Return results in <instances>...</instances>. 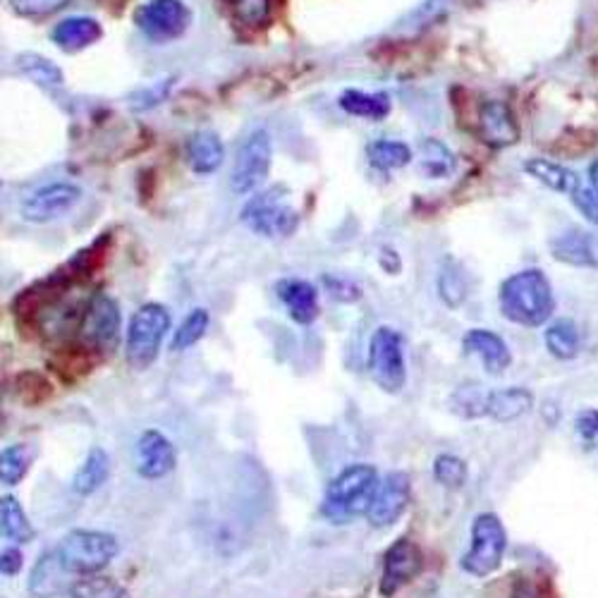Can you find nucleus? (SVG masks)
<instances>
[{"mask_svg":"<svg viewBox=\"0 0 598 598\" xmlns=\"http://www.w3.org/2000/svg\"><path fill=\"white\" fill-rule=\"evenodd\" d=\"M501 311L503 317L525 329H539L553 317L555 295L551 280L539 268H525L513 273L501 285Z\"/></svg>","mask_w":598,"mask_h":598,"instance_id":"f257e3e1","label":"nucleus"},{"mask_svg":"<svg viewBox=\"0 0 598 598\" xmlns=\"http://www.w3.org/2000/svg\"><path fill=\"white\" fill-rule=\"evenodd\" d=\"M379 486V474L371 464H349L329 484L321 515L333 525H347L361 515H369Z\"/></svg>","mask_w":598,"mask_h":598,"instance_id":"f03ea898","label":"nucleus"},{"mask_svg":"<svg viewBox=\"0 0 598 598\" xmlns=\"http://www.w3.org/2000/svg\"><path fill=\"white\" fill-rule=\"evenodd\" d=\"M120 545L118 539L106 531L96 529H74L58 543V557L70 575H96L103 567H108Z\"/></svg>","mask_w":598,"mask_h":598,"instance_id":"7ed1b4c3","label":"nucleus"},{"mask_svg":"<svg viewBox=\"0 0 598 598\" xmlns=\"http://www.w3.org/2000/svg\"><path fill=\"white\" fill-rule=\"evenodd\" d=\"M171 331V314L163 304H145L135 311V317L129 319L127 326V341H125V355L129 367L137 371L149 369L161 353L163 337Z\"/></svg>","mask_w":598,"mask_h":598,"instance_id":"20e7f679","label":"nucleus"},{"mask_svg":"<svg viewBox=\"0 0 598 598\" xmlns=\"http://www.w3.org/2000/svg\"><path fill=\"white\" fill-rule=\"evenodd\" d=\"M508 551V531L496 513H481L472 525V545L462 555V570L472 577H488L503 565Z\"/></svg>","mask_w":598,"mask_h":598,"instance_id":"39448f33","label":"nucleus"},{"mask_svg":"<svg viewBox=\"0 0 598 598\" xmlns=\"http://www.w3.org/2000/svg\"><path fill=\"white\" fill-rule=\"evenodd\" d=\"M242 223L262 238H290L299 226V214L283 189H268L256 194L240 214Z\"/></svg>","mask_w":598,"mask_h":598,"instance_id":"423d86ee","label":"nucleus"},{"mask_svg":"<svg viewBox=\"0 0 598 598\" xmlns=\"http://www.w3.org/2000/svg\"><path fill=\"white\" fill-rule=\"evenodd\" d=\"M369 371L371 379L376 381L386 393H400L407 383V364H405V345H402V335L390 329L381 326L376 329L369 343Z\"/></svg>","mask_w":598,"mask_h":598,"instance_id":"0eeeda50","label":"nucleus"},{"mask_svg":"<svg viewBox=\"0 0 598 598\" xmlns=\"http://www.w3.org/2000/svg\"><path fill=\"white\" fill-rule=\"evenodd\" d=\"M273 163V141L266 129H254V133L242 139L235 153L230 173V189L244 197L264 185Z\"/></svg>","mask_w":598,"mask_h":598,"instance_id":"6e6552de","label":"nucleus"},{"mask_svg":"<svg viewBox=\"0 0 598 598\" xmlns=\"http://www.w3.org/2000/svg\"><path fill=\"white\" fill-rule=\"evenodd\" d=\"M82 202V187L68 180L48 182L34 189L30 197H24L20 204V214L27 223H54V220L68 216L77 204Z\"/></svg>","mask_w":598,"mask_h":598,"instance_id":"1a4fd4ad","label":"nucleus"},{"mask_svg":"<svg viewBox=\"0 0 598 598\" xmlns=\"http://www.w3.org/2000/svg\"><path fill=\"white\" fill-rule=\"evenodd\" d=\"M80 337L87 349L111 353L120 341V309L108 295H94L84 307Z\"/></svg>","mask_w":598,"mask_h":598,"instance_id":"9d476101","label":"nucleus"},{"mask_svg":"<svg viewBox=\"0 0 598 598\" xmlns=\"http://www.w3.org/2000/svg\"><path fill=\"white\" fill-rule=\"evenodd\" d=\"M139 32L156 44L180 38L189 27V10L182 0H147L135 12Z\"/></svg>","mask_w":598,"mask_h":598,"instance_id":"9b49d317","label":"nucleus"},{"mask_svg":"<svg viewBox=\"0 0 598 598\" xmlns=\"http://www.w3.org/2000/svg\"><path fill=\"white\" fill-rule=\"evenodd\" d=\"M424 570V553L412 539H398L383 557V575H381V596L393 598L422 575Z\"/></svg>","mask_w":598,"mask_h":598,"instance_id":"f8f14e48","label":"nucleus"},{"mask_svg":"<svg viewBox=\"0 0 598 598\" xmlns=\"http://www.w3.org/2000/svg\"><path fill=\"white\" fill-rule=\"evenodd\" d=\"M412 498V481L407 472H390L383 481L379 491H376V498L369 510V522L371 527H390L395 525L398 519L405 515L410 508Z\"/></svg>","mask_w":598,"mask_h":598,"instance_id":"ddd939ff","label":"nucleus"},{"mask_svg":"<svg viewBox=\"0 0 598 598\" xmlns=\"http://www.w3.org/2000/svg\"><path fill=\"white\" fill-rule=\"evenodd\" d=\"M175 464L177 452L171 438L156 432V428H147L145 434H139L135 446V470L141 479H163L175 470Z\"/></svg>","mask_w":598,"mask_h":598,"instance_id":"4468645a","label":"nucleus"},{"mask_svg":"<svg viewBox=\"0 0 598 598\" xmlns=\"http://www.w3.org/2000/svg\"><path fill=\"white\" fill-rule=\"evenodd\" d=\"M479 137L488 147H513L519 141V125L513 108L505 101H486L479 108Z\"/></svg>","mask_w":598,"mask_h":598,"instance_id":"2eb2a0df","label":"nucleus"},{"mask_svg":"<svg viewBox=\"0 0 598 598\" xmlns=\"http://www.w3.org/2000/svg\"><path fill=\"white\" fill-rule=\"evenodd\" d=\"M551 254L555 262L598 271V238L582 228H570L551 240Z\"/></svg>","mask_w":598,"mask_h":598,"instance_id":"dca6fc26","label":"nucleus"},{"mask_svg":"<svg viewBox=\"0 0 598 598\" xmlns=\"http://www.w3.org/2000/svg\"><path fill=\"white\" fill-rule=\"evenodd\" d=\"M74 575H70L65 565L60 563V557L54 551L44 553L38 557L36 565L32 567V575L27 582V591L32 598H58L72 591V584L77 579H70Z\"/></svg>","mask_w":598,"mask_h":598,"instance_id":"f3484780","label":"nucleus"},{"mask_svg":"<svg viewBox=\"0 0 598 598\" xmlns=\"http://www.w3.org/2000/svg\"><path fill=\"white\" fill-rule=\"evenodd\" d=\"M462 345L470 355L479 357L484 369L493 376H501L513 364V355L508 343L498 333L486 329H472L462 337Z\"/></svg>","mask_w":598,"mask_h":598,"instance_id":"a211bd4d","label":"nucleus"},{"mask_svg":"<svg viewBox=\"0 0 598 598\" xmlns=\"http://www.w3.org/2000/svg\"><path fill=\"white\" fill-rule=\"evenodd\" d=\"M276 292L295 323L309 326V323L319 317V292L309 280L283 278L276 285Z\"/></svg>","mask_w":598,"mask_h":598,"instance_id":"6ab92c4d","label":"nucleus"},{"mask_svg":"<svg viewBox=\"0 0 598 598\" xmlns=\"http://www.w3.org/2000/svg\"><path fill=\"white\" fill-rule=\"evenodd\" d=\"M103 36L101 24L94 18H84V15H74L56 24V30L50 32V38L54 44L68 54H74V50H82L91 44H96Z\"/></svg>","mask_w":598,"mask_h":598,"instance_id":"aec40b11","label":"nucleus"},{"mask_svg":"<svg viewBox=\"0 0 598 598\" xmlns=\"http://www.w3.org/2000/svg\"><path fill=\"white\" fill-rule=\"evenodd\" d=\"M226 159L223 141L216 133H197L187 141V163L197 175L216 173Z\"/></svg>","mask_w":598,"mask_h":598,"instance_id":"412c9836","label":"nucleus"},{"mask_svg":"<svg viewBox=\"0 0 598 598\" xmlns=\"http://www.w3.org/2000/svg\"><path fill=\"white\" fill-rule=\"evenodd\" d=\"M525 173H529L531 177L541 182L543 187H549L551 192L567 194V197H572V194H575L582 185V177L572 171V168L545 161V159L525 161Z\"/></svg>","mask_w":598,"mask_h":598,"instance_id":"4be33fe9","label":"nucleus"},{"mask_svg":"<svg viewBox=\"0 0 598 598\" xmlns=\"http://www.w3.org/2000/svg\"><path fill=\"white\" fill-rule=\"evenodd\" d=\"M534 407V395L529 393L527 388H503V390H491L488 395V417L496 422H515Z\"/></svg>","mask_w":598,"mask_h":598,"instance_id":"5701e85b","label":"nucleus"},{"mask_svg":"<svg viewBox=\"0 0 598 598\" xmlns=\"http://www.w3.org/2000/svg\"><path fill=\"white\" fill-rule=\"evenodd\" d=\"M111 476V458L103 448H91L80 470L74 472L70 486L77 496H91L96 493Z\"/></svg>","mask_w":598,"mask_h":598,"instance_id":"b1692460","label":"nucleus"},{"mask_svg":"<svg viewBox=\"0 0 598 598\" xmlns=\"http://www.w3.org/2000/svg\"><path fill=\"white\" fill-rule=\"evenodd\" d=\"M341 108L347 115H355V118H367V120H383L388 118L390 113V99L388 94H381V91H376V94H369V91L361 89H347L341 94Z\"/></svg>","mask_w":598,"mask_h":598,"instance_id":"393cba45","label":"nucleus"},{"mask_svg":"<svg viewBox=\"0 0 598 598\" xmlns=\"http://www.w3.org/2000/svg\"><path fill=\"white\" fill-rule=\"evenodd\" d=\"M543 343L555 359H575L582 349L579 326L572 319H557L543 331Z\"/></svg>","mask_w":598,"mask_h":598,"instance_id":"a878e982","label":"nucleus"},{"mask_svg":"<svg viewBox=\"0 0 598 598\" xmlns=\"http://www.w3.org/2000/svg\"><path fill=\"white\" fill-rule=\"evenodd\" d=\"M0 529H3L5 539L15 543H30L36 537L30 517L24 515L22 505L15 496H5L0 501Z\"/></svg>","mask_w":598,"mask_h":598,"instance_id":"bb28decb","label":"nucleus"},{"mask_svg":"<svg viewBox=\"0 0 598 598\" xmlns=\"http://www.w3.org/2000/svg\"><path fill=\"white\" fill-rule=\"evenodd\" d=\"M419 171L426 177L444 180L455 171V153L438 139H424L419 145Z\"/></svg>","mask_w":598,"mask_h":598,"instance_id":"cd10ccee","label":"nucleus"},{"mask_svg":"<svg viewBox=\"0 0 598 598\" xmlns=\"http://www.w3.org/2000/svg\"><path fill=\"white\" fill-rule=\"evenodd\" d=\"M369 163L379 171H398L412 161V149L398 139H376L367 147Z\"/></svg>","mask_w":598,"mask_h":598,"instance_id":"c85d7f7f","label":"nucleus"},{"mask_svg":"<svg viewBox=\"0 0 598 598\" xmlns=\"http://www.w3.org/2000/svg\"><path fill=\"white\" fill-rule=\"evenodd\" d=\"M32 460H34V452L27 444L8 446L3 452H0V479H3V484L18 486L20 481L27 476Z\"/></svg>","mask_w":598,"mask_h":598,"instance_id":"c756f323","label":"nucleus"},{"mask_svg":"<svg viewBox=\"0 0 598 598\" xmlns=\"http://www.w3.org/2000/svg\"><path fill=\"white\" fill-rule=\"evenodd\" d=\"M235 18L238 24L250 30H258L268 24L273 12V0H220Z\"/></svg>","mask_w":598,"mask_h":598,"instance_id":"7c9ffc66","label":"nucleus"},{"mask_svg":"<svg viewBox=\"0 0 598 598\" xmlns=\"http://www.w3.org/2000/svg\"><path fill=\"white\" fill-rule=\"evenodd\" d=\"M488 395H491V390L486 393V390L481 388L479 383L460 386L452 395V410L464 419L484 417V414L488 412Z\"/></svg>","mask_w":598,"mask_h":598,"instance_id":"2f4dec72","label":"nucleus"},{"mask_svg":"<svg viewBox=\"0 0 598 598\" xmlns=\"http://www.w3.org/2000/svg\"><path fill=\"white\" fill-rule=\"evenodd\" d=\"M18 70L27 74L32 82L44 87H58L62 84V70L54 60H48L38 54H22L18 56Z\"/></svg>","mask_w":598,"mask_h":598,"instance_id":"473e14b6","label":"nucleus"},{"mask_svg":"<svg viewBox=\"0 0 598 598\" xmlns=\"http://www.w3.org/2000/svg\"><path fill=\"white\" fill-rule=\"evenodd\" d=\"M209 321H211L209 311L202 307L192 309L187 319L180 323V329L173 335V345H171L173 353H185V349H189L192 345H197L204 337L206 329H209Z\"/></svg>","mask_w":598,"mask_h":598,"instance_id":"72a5a7b5","label":"nucleus"},{"mask_svg":"<svg viewBox=\"0 0 598 598\" xmlns=\"http://www.w3.org/2000/svg\"><path fill=\"white\" fill-rule=\"evenodd\" d=\"M438 295L448 307H460L467 297V278L458 264L446 262L438 273Z\"/></svg>","mask_w":598,"mask_h":598,"instance_id":"f704fd0d","label":"nucleus"},{"mask_svg":"<svg viewBox=\"0 0 598 598\" xmlns=\"http://www.w3.org/2000/svg\"><path fill=\"white\" fill-rule=\"evenodd\" d=\"M70 596L72 598H127V591L118 582L99 577V575H87L72 584Z\"/></svg>","mask_w":598,"mask_h":598,"instance_id":"c9c22d12","label":"nucleus"},{"mask_svg":"<svg viewBox=\"0 0 598 598\" xmlns=\"http://www.w3.org/2000/svg\"><path fill=\"white\" fill-rule=\"evenodd\" d=\"M434 476L440 486L446 488H462L467 481V462L458 455L444 452L434 462Z\"/></svg>","mask_w":598,"mask_h":598,"instance_id":"e433bc0d","label":"nucleus"},{"mask_svg":"<svg viewBox=\"0 0 598 598\" xmlns=\"http://www.w3.org/2000/svg\"><path fill=\"white\" fill-rule=\"evenodd\" d=\"M570 202L589 226H598V197L589 185H584L582 182L579 189L570 197Z\"/></svg>","mask_w":598,"mask_h":598,"instance_id":"4c0bfd02","label":"nucleus"},{"mask_svg":"<svg viewBox=\"0 0 598 598\" xmlns=\"http://www.w3.org/2000/svg\"><path fill=\"white\" fill-rule=\"evenodd\" d=\"M65 3H68V0H12V8L24 18H44L60 10Z\"/></svg>","mask_w":598,"mask_h":598,"instance_id":"58836bf2","label":"nucleus"},{"mask_svg":"<svg viewBox=\"0 0 598 598\" xmlns=\"http://www.w3.org/2000/svg\"><path fill=\"white\" fill-rule=\"evenodd\" d=\"M323 285H326V290L335 299H341V302H357V299L361 297L359 285H355L353 280H347L343 276H323Z\"/></svg>","mask_w":598,"mask_h":598,"instance_id":"ea45409f","label":"nucleus"},{"mask_svg":"<svg viewBox=\"0 0 598 598\" xmlns=\"http://www.w3.org/2000/svg\"><path fill=\"white\" fill-rule=\"evenodd\" d=\"M575 428H577L579 438L587 440V444L598 440V410H594V407L582 410L575 419Z\"/></svg>","mask_w":598,"mask_h":598,"instance_id":"a19ab883","label":"nucleus"},{"mask_svg":"<svg viewBox=\"0 0 598 598\" xmlns=\"http://www.w3.org/2000/svg\"><path fill=\"white\" fill-rule=\"evenodd\" d=\"M168 89H171V82H165V84L159 82V84H153V87H149V89L141 91V94H139L141 103L137 106V111H149V108H153L156 103H161V101L168 96Z\"/></svg>","mask_w":598,"mask_h":598,"instance_id":"79ce46f5","label":"nucleus"},{"mask_svg":"<svg viewBox=\"0 0 598 598\" xmlns=\"http://www.w3.org/2000/svg\"><path fill=\"white\" fill-rule=\"evenodd\" d=\"M22 553L20 549H15V545H8V549H3V555H0V572H3L5 577H15L18 572L22 570Z\"/></svg>","mask_w":598,"mask_h":598,"instance_id":"37998d69","label":"nucleus"},{"mask_svg":"<svg viewBox=\"0 0 598 598\" xmlns=\"http://www.w3.org/2000/svg\"><path fill=\"white\" fill-rule=\"evenodd\" d=\"M510 598H543L541 589L537 587L534 582L522 577V579H517L513 584V591H510Z\"/></svg>","mask_w":598,"mask_h":598,"instance_id":"c03bdc74","label":"nucleus"},{"mask_svg":"<svg viewBox=\"0 0 598 598\" xmlns=\"http://www.w3.org/2000/svg\"><path fill=\"white\" fill-rule=\"evenodd\" d=\"M589 187L594 189V194L598 197V156H596V159L589 165Z\"/></svg>","mask_w":598,"mask_h":598,"instance_id":"a18cd8bd","label":"nucleus"}]
</instances>
